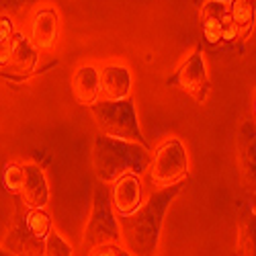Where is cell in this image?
I'll return each instance as SVG.
<instances>
[{
	"label": "cell",
	"instance_id": "1",
	"mask_svg": "<svg viewBox=\"0 0 256 256\" xmlns=\"http://www.w3.org/2000/svg\"><path fill=\"white\" fill-rule=\"evenodd\" d=\"M182 190V182L156 188L134 213L121 218L119 230H121V242L125 250L138 256H150L158 250L160 230L164 216L172 203V199Z\"/></svg>",
	"mask_w": 256,
	"mask_h": 256
},
{
	"label": "cell",
	"instance_id": "2",
	"mask_svg": "<svg viewBox=\"0 0 256 256\" xmlns=\"http://www.w3.org/2000/svg\"><path fill=\"white\" fill-rule=\"evenodd\" d=\"M152 150L138 142L98 134L92 146V168L100 182L109 184L121 174H146Z\"/></svg>",
	"mask_w": 256,
	"mask_h": 256
},
{
	"label": "cell",
	"instance_id": "3",
	"mask_svg": "<svg viewBox=\"0 0 256 256\" xmlns=\"http://www.w3.org/2000/svg\"><path fill=\"white\" fill-rule=\"evenodd\" d=\"M90 111L100 134L117 138V140L138 142L144 148H150L140 127L138 109L132 96L123 100H96L90 104Z\"/></svg>",
	"mask_w": 256,
	"mask_h": 256
},
{
	"label": "cell",
	"instance_id": "4",
	"mask_svg": "<svg viewBox=\"0 0 256 256\" xmlns=\"http://www.w3.org/2000/svg\"><path fill=\"white\" fill-rule=\"evenodd\" d=\"M146 174L156 188L182 182L188 176V152L180 138H168L156 148L150 156Z\"/></svg>",
	"mask_w": 256,
	"mask_h": 256
},
{
	"label": "cell",
	"instance_id": "5",
	"mask_svg": "<svg viewBox=\"0 0 256 256\" xmlns=\"http://www.w3.org/2000/svg\"><path fill=\"white\" fill-rule=\"evenodd\" d=\"M52 230V218L46 207H25L10 228L6 250L10 254H44V242Z\"/></svg>",
	"mask_w": 256,
	"mask_h": 256
},
{
	"label": "cell",
	"instance_id": "6",
	"mask_svg": "<svg viewBox=\"0 0 256 256\" xmlns=\"http://www.w3.org/2000/svg\"><path fill=\"white\" fill-rule=\"evenodd\" d=\"M104 242H121V230L117 213L109 199V188L100 182L94 190L92 213L84 230V250H90Z\"/></svg>",
	"mask_w": 256,
	"mask_h": 256
},
{
	"label": "cell",
	"instance_id": "7",
	"mask_svg": "<svg viewBox=\"0 0 256 256\" xmlns=\"http://www.w3.org/2000/svg\"><path fill=\"white\" fill-rule=\"evenodd\" d=\"M172 86H178L182 92H186L188 96H193L199 104L207 98L209 94V76H207V66L203 60V52L195 50L190 56H186V60L176 68V72L166 80Z\"/></svg>",
	"mask_w": 256,
	"mask_h": 256
},
{
	"label": "cell",
	"instance_id": "8",
	"mask_svg": "<svg viewBox=\"0 0 256 256\" xmlns=\"http://www.w3.org/2000/svg\"><path fill=\"white\" fill-rule=\"evenodd\" d=\"M62 18L54 6H37L27 20V37L37 52H50L60 39Z\"/></svg>",
	"mask_w": 256,
	"mask_h": 256
},
{
	"label": "cell",
	"instance_id": "9",
	"mask_svg": "<svg viewBox=\"0 0 256 256\" xmlns=\"http://www.w3.org/2000/svg\"><path fill=\"white\" fill-rule=\"evenodd\" d=\"M37 62H39V52L33 48L29 37L20 31H14L0 74H6L12 78H27L37 70Z\"/></svg>",
	"mask_w": 256,
	"mask_h": 256
},
{
	"label": "cell",
	"instance_id": "10",
	"mask_svg": "<svg viewBox=\"0 0 256 256\" xmlns=\"http://www.w3.org/2000/svg\"><path fill=\"white\" fill-rule=\"evenodd\" d=\"M109 184V199L117 218L130 216L144 203V182L140 174H121Z\"/></svg>",
	"mask_w": 256,
	"mask_h": 256
},
{
	"label": "cell",
	"instance_id": "11",
	"mask_svg": "<svg viewBox=\"0 0 256 256\" xmlns=\"http://www.w3.org/2000/svg\"><path fill=\"white\" fill-rule=\"evenodd\" d=\"M132 96V72L125 64L106 62L98 66V100H123Z\"/></svg>",
	"mask_w": 256,
	"mask_h": 256
},
{
	"label": "cell",
	"instance_id": "12",
	"mask_svg": "<svg viewBox=\"0 0 256 256\" xmlns=\"http://www.w3.org/2000/svg\"><path fill=\"white\" fill-rule=\"evenodd\" d=\"M25 207H46L50 201V184L46 172L37 164H23V186L18 195Z\"/></svg>",
	"mask_w": 256,
	"mask_h": 256
},
{
	"label": "cell",
	"instance_id": "13",
	"mask_svg": "<svg viewBox=\"0 0 256 256\" xmlns=\"http://www.w3.org/2000/svg\"><path fill=\"white\" fill-rule=\"evenodd\" d=\"M72 94L78 104L90 106L98 100V66L94 64H82L72 74Z\"/></svg>",
	"mask_w": 256,
	"mask_h": 256
},
{
	"label": "cell",
	"instance_id": "14",
	"mask_svg": "<svg viewBox=\"0 0 256 256\" xmlns=\"http://www.w3.org/2000/svg\"><path fill=\"white\" fill-rule=\"evenodd\" d=\"M230 16L240 29V35H248L254 25V2L246 0H230Z\"/></svg>",
	"mask_w": 256,
	"mask_h": 256
},
{
	"label": "cell",
	"instance_id": "15",
	"mask_svg": "<svg viewBox=\"0 0 256 256\" xmlns=\"http://www.w3.org/2000/svg\"><path fill=\"white\" fill-rule=\"evenodd\" d=\"M44 254H48V256H72L74 250L56 230H50V234L46 236V242H44Z\"/></svg>",
	"mask_w": 256,
	"mask_h": 256
},
{
	"label": "cell",
	"instance_id": "16",
	"mask_svg": "<svg viewBox=\"0 0 256 256\" xmlns=\"http://www.w3.org/2000/svg\"><path fill=\"white\" fill-rule=\"evenodd\" d=\"M2 184L10 195H18L20 186H23V164L8 162L2 172Z\"/></svg>",
	"mask_w": 256,
	"mask_h": 256
},
{
	"label": "cell",
	"instance_id": "17",
	"mask_svg": "<svg viewBox=\"0 0 256 256\" xmlns=\"http://www.w3.org/2000/svg\"><path fill=\"white\" fill-rule=\"evenodd\" d=\"M14 23L8 14H0V68L4 66V60L8 54V46H10V39L14 35Z\"/></svg>",
	"mask_w": 256,
	"mask_h": 256
},
{
	"label": "cell",
	"instance_id": "18",
	"mask_svg": "<svg viewBox=\"0 0 256 256\" xmlns=\"http://www.w3.org/2000/svg\"><path fill=\"white\" fill-rule=\"evenodd\" d=\"M86 252L90 256H130V252L125 250V246L121 242H104V244H98Z\"/></svg>",
	"mask_w": 256,
	"mask_h": 256
},
{
	"label": "cell",
	"instance_id": "19",
	"mask_svg": "<svg viewBox=\"0 0 256 256\" xmlns=\"http://www.w3.org/2000/svg\"><path fill=\"white\" fill-rule=\"evenodd\" d=\"M37 0H2L4 8H20V6H27V4H33Z\"/></svg>",
	"mask_w": 256,
	"mask_h": 256
},
{
	"label": "cell",
	"instance_id": "20",
	"mask_svg": "<svg viewBox=\"0 0 256 256\" xmlns=\"http://www.w3.org/2000/svg\"><path fill=\"white\" fill-rule=\"evenodd\" d=\"M0 256H10V252H8V250H4V248H0Z\"/></svg>",
	"mask_w": 256,
	"mask_h": 256
},
{
	"label": "cell",
	"instance_id": "21",
	"mask_svg": "<svg viewBox=\"0 0 256 256\" xmlns=\"http://www.w3.org/2000/svg\"><path fill=\"white\" fill-rule=\"evenodd\" d=\"M195 2H197V4H201V2H205V0H195ZM228 2H230V0H228Z\"/></svg>",
	"mask_w": 256,
	"mask_h": 256
},
{
	"label": "cell",
	"instance_id": "22",
	"mask_svg": "<svg viewBox=\"0 0 256 256\" xmlns=\"http://www.w3.org/2000/svg\"><path fill=\"white\" fill-rule=\"evenodd\" d=\"M246 2H254V0H246Z\"/></svg>",
	"mask_w": 256,
	"mask_h": 256
}]
</instances>
